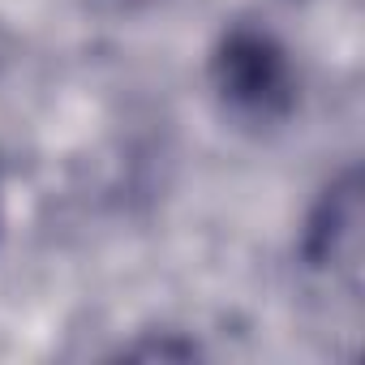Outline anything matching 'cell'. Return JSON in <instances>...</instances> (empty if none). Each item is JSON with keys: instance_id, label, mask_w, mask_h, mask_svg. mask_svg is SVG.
I'll use <instances>...</instances> for the list:
<instances>
[{"instance_id": "obj_1", "label": "cell", "mask_w": 365, "mask_h": 365, "mask_svg": "<svg viewBox=\"0 0 365 365\" xmlns=\"http://www.w3.org/2000/svg\"><path fill=\"white\" fill-rule=\"evenodd\" d=\"M215 82L224 99L245 116H279L292 103L288 52L267 31H232L215 56Z\"/></svg>"}]
</instances>
